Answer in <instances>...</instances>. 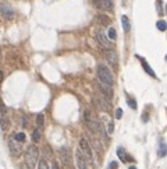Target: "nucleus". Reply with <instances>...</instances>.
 Instances as JSON below:
<instances>
[{
	"label": "nucleus",
	"mask_w": 167,
	"mask_h": 169,
	"mask_svg": "<svg viewBox=\"0 0 167 169\" xmlns=\"http://www.w3.org/2000/svg\"><path fill=\"white\" fill-rule=\"evenodd\" d=\"M84 120H85V124L91 131L96 133V134H102L103 137H106V134L102 131V124L97 120V118L95 116V113L92 112L91 109H85L84 112Z\"/></svg>",
	"instance_id": "f257e3e1"
},
{
	"label": "nucleus",
	"mask_w": 167,
	"mask_h": 169,
	"mask_svg": "<svg viewBox=\"0 0 167 169\" xmlns=\"http://www.w3.org/2000/svg\"><path fill=\"white\" fill-rule=\"evenodd\" d=\"M96 71H97V77H99V81L100 82H105V84L111 85V87H113L114 77H113V74H111L110 69H109L107 66L99 63V64H97V67H96Z\"/></svg>",
	"instance_id": "f03ea898"
},
{
	"label": "nucleus",
	"mask_w": 167,
	"mask_h": 169,
	"mask_svg": "<svg viewBox=\"0 0 167 169\" xmlns=\"http://www.w3.org/2000/svg\"><path fill=\"white\" fill-rule=\"evenodd\" d=\"M25 163L28 165V168L32 169L33 166L36 165L38 162V158H39V149L36 145H29L27 149H25Z\"/></svg>",
	"instance_id": "7ed1b4c3"
},
{
	"label": "nucleus",
	"mask_w": 167,
	"mask_h": 169,
	"mask_svg": "<svg viewBox=\"0 0 167 169\" xmlns=\"http://www.w3.org/2000/svg\"><path fill=\"white\" fill-rule=\"evenodd\" d=\"M8 149L13 157H19L22 154V143L17 141L14 137L8 138Z\"/></svg>",
	"instance_id": "20e7f679"
},
{
	"label": "nucleus",
	"mask_w": 167,
	"mask_h": 169,
	"mask_svg": "<svg viewBox=\"0 0 167 169\" xmlns=\"http://www.w3.org/2000/svg\"><path fill=\"white\" fill-rule=\"evenodd\" d=\"M103 55H105L106 60L109 62V64L111 66V67L114 69V70H117V64H118V57H117V53L114 49H106L103 51Z\"/></svg>",
	"instance_id": "39448f33"
},
{
	"label": "nucleus",
	"mask_w": 167,
	"mask_h": 169,
	"mask_svg": "<svg viewBox=\"0 0 167 169\" xmlns=\"http://www.w3.org/2000/svg\"><path fill=\"white\" fill-rule=\"evenodd\" d=\"M79 148L81 151L84 152V155L86 157V161H88V163H93V157H92V149H91V145H89L88 140L86 138H81L79 141Z\"/></svg>",
	"instance_id": "423d86ee"
},
{
	"label": "nucleus",
	"mask_w": 167,
	"mask_h": 169,
	"mask_svg": "<svg viewBox=\"0 0 167 169\" xmlns=\"http://www.w3.org/2000/svg\"><path fill=\"white\" fill-rule=\"evenodd\" d=\"M96 41L103 46V48H106V49H113V43H111L110 39H109V38L106 37L105 34H103L102 29H96Z\"/></svg>",
	"instance_id": "0eeeda50"
},
{
	"label": "nucleus",
	"mask_w": 167,
	"mask_h": 169,
	"mask_svg": "<svg viewBox=\"0 0 167 169\" xmlns=\"http://www.w3.org/2000/svg\"><path fill=\"white\" fill-rule=\"evenodd\" d=\"M97 88H99V91L105 95L106 99H109V101H111L113 99V87L111 85H107L105 84V82H97Z\"/></svg>",
	"instance_id": "6e6552de"
},
{
	"label": "nucleus",
	"mask_w": 167,
	"mask_h": 169,
	"mask_svg": "<svg viewBox=\"0 0 167 169\" xmlns=\"http://www.w3.org/2000/svg\"><path fill=\"white\" fill-rule=\"evenodd\" d=\"M95 6L103 11H111L114 7L113 0H95Z\"/></svg>",
	"instance_id": "1a4fd4ad"
},
{
	"label": "nucleus",
	"mask_w": 167,
	"mask_h": 169,
	"mask_svg": "<svg viewBox=\"0 0 167 169\" xmlns=\"http://www.w3.org/2000/svg\"><path fill=\"white\" fill-rule=\"evenodd\" d=\"M75 159H77L78 169H88V161H86V157L84 155V152L81 151V148L75 151Z\"/></svg>",
	"instance_id": "9d476101"
},
{
	"label": "nucleus",
	"mask_w": 167,
	"mask_h": 169,
	"mask_svg": "<svg viewBox=\"0 0 167 169\" xmlns=\"http://www.w3.org/2000/svg\"><path fill=\"white\" fill-rule=\"evenodd\" d=\"M0 13H2L3 18H6V20H11L14 17V10L10 4H2L0 6Z\"/></svg>",
	"instance_id": "9b49d317"
},
{
	"label": "nucleus",
	"mask_w": 167,
	"mask_h": 169,
	"mask_svg": "<svg viewBox=\"0 0 167 169\" xmlns=\"http://www.w3.org/2000/svg\"><path fill=\"white\" fill-rule=\"evenodd\" d=\"M58 157L63 161V163H72V157L68 148H60L58 149Z\"/></svg>",
	"instance_id": "f8f14e48"
},
{
	"label": "nucleus",
	"mask_w": 167,
	"mask_h": 169,
	"mask_svg": "<svg viewBox=\"0 0 167 169\" xmlns=\"http://www.w3.org/2000/svg\"><path fill=\"white\" fill-rule=\"evenodd\" d=\"M97 105H99V109H102L103 112L109 113L110 112V105H109V99H103V98H97ZM96 105V106H97Z\"/></svg>",
	"instance_id": "ddd939ff"
},
{
	"label": "nucleus",
	"mask_w": 167,
	"mask_h": 169,
	"mask_svg": "<svg viewBox=\"0 0 167 169\" xmlns=\"http://www.w3.org/2000/svg\"><path fill=\"white\" fill-rule=\"evenodd\" d=\"M138 59L141 60V64H142V67H143V70L146 71V73L149 74L150 77H156V74H155V71H153V69L150 67L149 64H148V63H146V60H145L143 57H139V56H138Z\"/></svg>",
	"instance_id": "4468645a"
},
{
	"label": "nucleus",
	"mask_w": 167,
	"mask_h": 169,
	"mask_svg": "<svg viewBox=\"0 0 167 169\" xmlns=\"http://www.w3.org/2000/svg\"><path fill=\"white\" fill-rule=\"evenodd\" d=\"M117 155H118L120 161H122V162H128V161H132V158L128 157L127 152H125V149L122 148V147H118V148H117Z\"/></svg>",
	"instance_id": "2eb2a0df"
},
{
	"label": "nucleus",
	"mask_w": 167,
	"mask_h": 169,
	"mask_svg": "<svg viewBox=\"0 0 167 169\" xmlns=\"http://www.w3.org/2000/svg\"><path fill=\"white\" fill-rule=\"evenodd\" d=\"M103 122H105V126H106V130H107L109 134L114 131V126H113V122L110 119H107V116H103Z\"/></svg>",
	"instance_id": "dca6fc26"
},
{
	"label": "nucleus",
	"mask_w": 167,
	"mask_h": 169,
	"mask_svg": "<svg viewBox=\"0 0 167 169\" xmlns=\"http://www.w3.org/2000/svg\"><path fill=\"white\" fill-rule=\"evenodd\" d=\"M121 24H122V29H124V32H130L131 31V24H130V21H128L127 16H122L121 17Z\"/></svg>",
	"instance_id": "f3484780"
},
{
	"label": "nucleus",
	"mask_w": 167,
	"mask_h": 169,
	"mask_svg": "<svg viewBox=\"0 0 167 169\" xmlns=\"http://www.w3.org/2000/svg\"><path fill=\"white\" fill-rule=\"evenodd\" d=\"M43 124H45V116L43 113H39V115H36V127L41 130L43 127Z\"/></svg>",
	"instance_id": "a211bd4d"
},
{
	"label": "nucleus",
	"mask_w": 167,
	"mask_h": 169,
	"mask_svg": "<svg viewBox=\"0 0 167 169\" xmlns=\"http://www.w3.org/2000/svg\"><path fill=\"white\" fill-rule=\"evenodd\" d=\"M0 127H2L3 130H7L8 127H10V120H8V119L6 118L4 115L0 118Z\"/></svg>",
	"instance_id": "6ab92c4d"
},
{
	"label": "nucleus",
	"mask_w": 167,
	"mask_h": 169,
	"mask_svg": "<svg viewBox=\"0 0 167 169\" xmlns=\"http://www.w3.org/2000/svg\"><path fill=\"white\" fill-rule=\"evenodd\" d=\"M96 20L100 25H109V24H110V18H109L107 16H97Z\"/></svg>",
	"instance_id": "aec40b11"
},
{
	"label": "nucleus",
	"mask_w": 167,
	"mask_h": 169,
	"mask_svg": "<svg viewBox=\"0 0 167 169\" xmlns=\"http://www.w3.org/2000/svg\"><path fill=\"white\" fill-rule=\"evenodd\" d=\"M157 154H159V157H166V155H167V144L160 143V145H159Z\"/></svg>",
	"instance_id": "412c9836"
},
{
	"label": "nucleus",
	"mask_w": 167,
	"mask_h": 169,
	"mask_svg": "<svg viewBox=\"0 0 167 169\" xmlns=\"http://www.w3.org/2000/svg\"><path fill=\"white\" fill-rule=\"evenodd\" d=\"M107 37H109V39H110V41H116V38H117V32H116V29H114V28H109V31H107Z\"/></svg>",
	"instance_id": "4be33fe9"
},
{
	"label": "nucleus",
	"mask_w": 167,
	"mask_h": 169,
	"mask_svg": "<svg viewBox=\"0 0 167 169\" xmlns=\"http://www.w3.org/2000/svg\"><path fill=\"white\" fill-rule=\"evenodd\" d=\"M156 27H157L159 31H166V29H167V23H166V21H163V20H160V21H157Z\"/></svg>",
	"instance_id": "5701e85b"
},
{
	"label": "nucleus",
	"mask_w": 167,
	"mask_h": 169,
	"mask_svg": "<svg viewBox=\"0 0 167 169\" xmlns=\"http://www.w3.org/2000/svg\"><path fill=\"white\" fill-rule=\"evenodd\" d=\"M32 140L35 141V143H38L39 140H41V130L39 129H35L32 133Z\"/></svg>",
	"instance_id": "b1692460"
},
{
	"label": "nucleus",
	"mask_w": 167,
	"mask_h": 169,
	"mask_svg": "<svg viewBox=\"0 0 167 169\" xmlns=\"http://www.w3.org/2000/svg\"><path fill=\"white\" fill-rule=\"evenodd\" d=\"M13 137L15 138L17 141H19V143H24V141H25V134H24V133H15Z\"/></svg>",
	"instance_id": "393cba45"
},
{
	"label": "nucleus",
	"mask_w": 167,
	"mask_h": 169,
	"mask_svg": "<svg viewBox=\"0 0 167 169\" xmlns=\"http://www.w3.org/2000/svg\"><path fill=\"white\" fill-rule=\"evenodd\" d=\"M127 104L130 105V108H132V109H136V102H135V99H132V98H130V96H127Z\"/></svg>",
	"instance_id": "a878e982"
},
{
	"label": "nucleus",
	"mask_w": 167,
	"mask_h": 169,
	"mask_svg": "<svg viewBox=\"0 0 167 169\" xmlns=\"http://www.w3.org/2000/svg\"><path fill=\"white\" fill-rule=\"evenodd\" d=\"M0 113H2V115H6V113H7V106L4 105V102H3L2 99H0Z\"/></svg>",
	"instance_id": "bb28decb"
},
{
	"label": "nucleus",
	"mask_w": 167,
	"mask_h": 169,
	"mask_svg": "<svg viewBox=\"0 0 167 169\" xmlns=\"http://www.w3.org/2000/svg\"><path fill=\"white\" fill-rule=\"evenodd\" d=\"M38 169H49V166H47L46 161H45V159L39 161V165H38Z\"/></svg>",
	"instance_id": "cd10ccee"
},
{
	"label": "nucleus",
	"mask_w": 167,
	"mask_h": 169,
	"mask_svg": "<svg viewBox=\"0 0 167 169\" xmlns=\"http://www.w3.org/2000/svg\"><path fill=\"white\" fill-rule=\"evenodd\" d=\"M122 118V109L121 108H117L116 109V119H121Z\"/></svg>",
	"instance_id": "c85d7f7f"
},
{
	"label": "nucleus",
	"mask_w": 167,
	"mask_h": 169,
	"mask_svg": "<svg viewBox=\"0 0 167 169\" xmlns=\"http://www.w3.org/2000/svg\"><path fill=\"white\" fill-rule=\"evenodd\" d=\"M63 169H74L72 163H63Z\"/></svg>",
	"instance_id": "c756f323"
},
{
	"label": "nucleus",
	"mask_w": 167,
	"mask_h": 169,
	"mask_svg": "<svg viewBox=\"0 0 167 169\" xmlns=\"http://www.w3.org/2000/svg\"><path fill=\"white\" fill-rule=\"evenodd\" d=\"M117 166H118V165H117V162H116V161H113V162H110L109 168H110V169H117Z\"/></svg>",
	"instance_id": "7c9ffc66"
},
{
	"label": "nucleus",
	"mask_w": 167,
	"mask_h": 169,
	"mask_svg": "<svg viewBox=\"0 0 167 169\" xmlns=\"http://www.w3.org/2000/svg\"><path fill=\"white\" fill-rule=\"evenodd\" d=\"M160 4H161V2H160V0H157V13H159V14H161V6H160Z\"/></svg>",
	"instance_id": "2f4dec72"
},
{
	"label": "nucleus",
	"mask_w": 167,
	"mask_h": 169,
	"mask_svg": "<svg viewBox=\"0 0 167 169\" xmlns=\"http://www.w3.org/2000/svg\"><path fill=\"white\" fill-rule=\"evenodd\" d=\"M52 168L53 169H60V168H58V165H57V162H54V161L52 162Z\"/></svg>",
	"instance_id": "473e14b6"
},
{
	"label": "nucleus",
	"mask_w": 167,
	"mask_h": 169,
	"mask_svg": "<svg viewBox=\"0 0 167 169\" xmlns=\"http://www.w3.org/2000/svg\"><path fill=\"white\" fill-rule=\"evenodd\" d=\"M2 81H3V71L0 70V85H2Z\"/></svg>",
	"instance_id": "72a5a7b5"
},
{
	"label": "nucleus",
	"mask_w": 167,
	"mask_h": 169,
	"mask_svg": "<svg viewBox=\"0 0 167 169\" xmlns=\"http://www.w3.org/2000/svg\"><path fill=\"white\" fill-rule=\"evenodd\" d=\"M130 169H136V168H135V166H130Z\"/></svg>",
	"instance_id": "f704fd0d"
},
{
	"label": "nucleus",
	"mask_w": 167,
	"mask_h": 169,
	"mask_svg": "<svg viewBox=\"0 0 167 169\" xmlns=\"http://www.w3.org/2000/svg\"><path fill=\"white\" fill-rule=\"evenodd\" d=\"M166 14H167V3H166Z\"/></svg>",
	"instance_id": "c9c22d12"
},
{
	"label": "nucleus",
	"mask_w": 167,
	"mask_h": 169,
	"mask_svg": "<svg viewBox=\"0 0 167 169\" xmlns=\"http://www.w3.org/2000/svg\"><path fill=\"white\" fill-rule=\"evenodd\" d=\"M0 59H2V53H0Z\"/></svg>",
	"instance_id": "e433bc0d"
},
{
	"label": "nucleus",
	"mask_w": 167,
	"mask_h": 169,
	"mask_svg": "<svg viewBox=\"0 0 167 169\" xmlns=\"http://www.w3.org/2000/svg\"><path fill=\"white\" fill-rule=\"evenodd\" d=\"M166 60H167V55H166Z\"/></svg>",
	"instance_id": "4c0bfd02"
}]
</instances>
